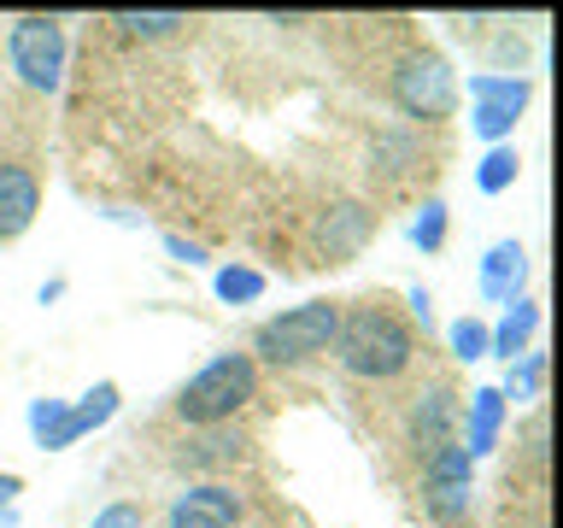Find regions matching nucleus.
<instances>
[{"mask_svg": "<svg viewBox=\"0 0 563 528\" xmlns=\"http://www.w3.org/2000/svg\"><path fill=\"white\" fill-rule=\"evenodd\" d=\"M334 352H341V364L352 370V376L394 382L417 359V334H411V323H405L399 311L358 306V311L341 317V329H334Z\"/></svg>", "mask_w": 563, "mask_h": 528, "instance_id": "f257e3e1", "label": "nucleus"}, {"mask_svg": "<svg viewBox=\"0 0 563 528\" xmlns=\"http://www.w3.org/2000/svg\"><path fill=\"white\" fill-rule=\"evenodd\" d=\"M258 394V364L246 352H218L206 370H194L176 394V417L183 422H200V429H218L241 411L246 399Z\"/></svg>", "mask_w": 563, "mask_h": 528, "instance_id": "f03ea898", "label": "nucleus"}, {"mask_svg": "<svg viewBox=\"0 0 563 528\" xmlns=\"http://www.w3.org/2000/svg\"><path fill=\"white\" fill-rule=\"evenodd\" d=\"M334 329H341V306H329V299H306V306L271 317V323H258L253 346L264 364H306L317 352L334 346Z\"/></svg>", "mask_w": 563, "mask_h": 528, "instance_id": "7ed1b4c3", "label": "nucleus"}, {"mask_svg": "<svg viewBox=\"0 0 563 528\" xmlns=\"http://www.w3.org/2000/svg\"><path fill=\"white\" fill-rule=\"evenodd\" d=\"M7 59H12L24 88L53 95L65 77V24L59 18H18L12 35H7Z\"/></svg>", "mask_w": 563, "mask_h": 528, "instance_id": "20e7f679", "label": "nucleus"}, {"mask_svg": "<svg viewBox=\"0 0 563 528\" xmlns=\"http://www.w3.org/2000/svg\"><path fill=\"white\" fill-rule=\"evenodd\" d=\"M394 100H399L405 118H422V123L452 118V106H457L452 65L440 59V53H411V59L394 70Z\"/></svg>", "mask_w": 563, "mask_h": 528, "instance_id": "39448f33", "label": "nucleus"}, {"mask_svg": "<svg viewBox=\"0 0 563 528\" xmlns=\"http://www.w3.org/2000/svg\"><path fill=\"white\" fill-rule=\"evenodd\" d=\"M470 493H475V458L457 447V440L429 452V464H422V510H429L434 522L457 528L470 517Z\"/></svg>", "mask_w": 563, "mask_h": 528, "instance_id": "423d86ee", "label": "nucleus"}, {"mask_svg": "<svg viewBox=\"0 0 563 528\" xmlns=\"http://www.w3.org/2000/svg\"><path fill=\"white\" fill-rule=\"evenodd\" d=\"M235 522H241V499L223 482H200V487L176 493V505H170V528H235Z\"/></svg>", "mask_w": 563, "mask_h": 528, "instance_id": "0eeeda50", "label": "nucleus"}, {"mask_svg": "<svg viewBox=\"0 0 563 528\" xmlns=\"http://www.w3.org/2000/svg\"><path fill=\"white\" fill-rule=\"evenodd\" d=\"M42 211V183L30 165H7L0 158V241H18Z\"/></svg>", "mask_w": 563, "mask_h": 528, "instance_id": "6e6552de", "label": "nucleus"}, {"mask_svg": "<svg viewBox=\"0 0 563 528\" xmlns=\"http://www.w3.org/2000/svg\"><path fill=\"white\" fill-rule=\"evenodd\" d=\"M369 229H376V211H364V206H329L323 218H317V246L329 253V264H341L352 253H364Z\"/></svg>", "mask_w": 563, "mask_h": 528, "instance_id": "1a4fd4ad", "label": "nucleus"}, {"mask_svg": "<svg viewBox=\"0 0 563 528\" xmlns=\"http://www.w3.org/2000/svg\"><path fill=\"white\" fill-rule=\"evenodd\" d=\"M522 282H528L522 241H493L487 258H482V299H493V306H510V299H522Z\"/></svg>", "mask_w": 563, "mask_h": 528, "instance_id": "9d476101", "label": "nucleus"}, {"mask_svg": "<svg viewBox=\"0 0 563 528\" xmlns=\"http://www.w3.org/2000/svg\"><path fill=\"white\" fill-rule=\"evenodd\" d=\"M112 417H118V382H95L77 405H65V422H59V435H53V452L77 447L82 435H95L100 422H112Z\"/></svg>", "mask_w": 563, "mask_h": 528, "instance_id": "9b49d317", "label": "nucleus"}, {"mask_svg": "<svg viewBox=\"0 0 563 528\" xmlns=\"http://www.w3.org/2000/svg\"><path fill=\"white\" fill-rule=\"evenodd\" d=\"M499 429H505V394L499 387H475L470 405H464V452L487 458L499 447Z\"/></svg>", "mask_w": 563, "mask_h": 528, "instance_id": "f8f14e48", "label": "nucleus"}, {"mask_svg": "<svg viewBox=\"0 0 563 528\" xmlns=\"http://www.w3.org/2000/svg\"><path fill=\"white\" fill-rule=\"evenodd\" d=\"M452 422H457V399L446 394V387H429L422 405H417V417H411V435H417L422 458L440 452V447H452Z\"/></svg>", "mask_w": 563, "mask_h": 528, "instance_id": "ddd939ff", "label": "nucleus"}, {"mask_svg": "<svg viewBox=\"0 0 563 528\" xmlns=\"http://www.w3.org/2000/svg\"><path fill=\"white\" fill-rule=\"evenodd\" d=\"M534 329H540V306H534V299H510L505 317H499V329H487V352H499V359H522L528 341H534Z\"/></svg>", "mask_w": 563, "mask_h": 528, "instance_id": "4468645a", "label": "nucleus"}, {"mask_svg": "<svg viewBox=\"0 0 563 528\" xmlns=\"http://www.w3.org/2000/svg\"><path fill=\"white\" fill-rule=\"evenodd\" d=\"M522 176V158H517V147H487V158L475 165V188L482 194H505L510 183Z\"/></svg>", "mask_w": 563, "mask_h": 528, "instance_id": "2eb2a0df", "label": "nucleus"}, {"mask_svg": "<svg viewBox=\"0 0 563 528\" xmlns=\"http://www.w3.org/2000/svg\"><path fill=\"white\" fill-rule=\"evenodd\" d=\"M517 118H522V106H510V100H475V135L493 141V147H505V135L517 130Z\"/></svg>", "mask_w": 563, "mask_h": 528, "instance_id": "dca6fc26", "label": "nucleus"}, {"mask_svg": "<svg viewBox=\"0 0 563 528\" xmlns=\"http://www.w3.org/2000/svg\"><path fill=\"white\" fill-rule=\"evenodd\" d=\"M211 288H218L223 306H253V299L264 294V276H258V271H246V264H223Z\"/></svg>", "mask_w": 563, "mask_h": 528, "instance_id": "f3484780", "label": "nucleus"}, {"mask_svg": "<svg viewBox=\"0 0 563 528\" xmlns=\"http://www.w3.org/2000/svg\"><path fill=\"white\" fill-rule=\"evenodd\" d=\"M540 382H545V352H522V359H510V376H505L499 394L505 399H534Z\"/></svg>", "mask_w": 563, "mask_h": 528, "instance_id": "a211bd4d", "label": "nucleus"}, {"mask_svg": "<svg viewBox=\"0 0 563 528\" xmlns=\"http://www.w3.org/2000/svg\"><path fill=\"white\" fill-rule=\"evenodd\" d=\"M446 341H452V359L457 364L487 359V323H475V317H457V323L446 329Z\"/></svg>", "mask_w": 563, "mask_h": 528, "instance_id": "6ab92c4d", "label": "nucleus"}, {"mask_svg": "<svg viewBox=\"0 0 563 528\" xmlns=\"http://www.w3.org/2000/svg\"><path fill=\"white\" fill-rule=\"evenodd\" d=\"M470 100H510V106H528V77H470Z\"/></svg>", "mask_w": 563, "mask_h": 528, "instance_id": "aec40b11", "label": "nucleus"}, {"mask_svg": "<svg viewBox=\"0 0 563 528\" xmlns=\"http://www.w3.org/2000/svg\"><path fill=\"white\" fill-rule=\"evenodd\" d=\"M112 24L130 30V35H170V30H183L188 18L183 12H112Z\"/></svg>", "mask_w": 563, "mask_h": 528, "instance_id": "412c9836", "label": "nucleus"}, {"mask_svg": "<svg viewBox=\"0 0 563 528\" xmlns=\"http://www.w3.org/2000/svg\"><path fill=\"white\" fill-rule=\"evenodd\" d=\"M411 241L422 246V253H440V246H446V206H440V200L422 206L417 223H411Z\"/></svg>", "mask_w": 563, "mask_h": 528, "instance_id": "4be33fe9", "label": "nucleus"}, {"mask_svg": "<svg viewBox=\"0 0 563 528\" xmlns=\"http://www.w3.org/2000/svg\"><path fill=\"white\" fill-rule=\"evenodd\" d=\"M65 405L70 399H35L30 405V435H35L42 452H53V435H59V422H65Z\"/></svg>", "mask_w": 563, "mask_h": 528, "instance_id": "5701e85b", "label": "nucleus"}, {"mask_svg": "<svg viewBox=\"0 0 563 528\" xmlns=\"http://www.w3.org/2000/svg\"><path fill=\"white\" fill-rule=\"evenodd\" d=\"M147 517H141V505H130V499H118V505H106V510H95V522L88 528H141Z\"/></svg>", "mask_w": 563, "mask_h": 528, "instance_id": "b1692460", "label": "nucleus"}, {"mask_svg": "<svg viewBox=\"0 0 563 528\" xmlns=\"http://www.w3.org/2000/svg\"><path fill=\"white\" fill-rule=\"evenodd\" d=\"M165 246H170V258H183V264H206V253L194 241H183V235H165Z\"/></svg>", "mask_w": 563, "mask_h": 528, "instance_id": "393cba45", "label": "nucleus"}, {"mask_svg": "<svg viewBox=\"0 0 563 528\" xmlns=\"http://www.w3.org/2000/svg\"><path fill=\"white\" fill-rule=\"evenodd\" d=\"M411 317H417L422 329L434 323V299H429V288H411Z\"/></svg>", "mask_w": 563, "mask_h": 528, "instance_id": "a878e982", "label": "nucleus"}, {"mask_svg": "<svg viewBox=\"0 0 563 528\" xmlns=\"http://www.w3.org/2000/svg\"><path fill=\"white\" fill-rule=\"evenodd\" d=\"M18 493H24V482H18V475H12V470H0V505H12V499H18Z\"/></svg>", "mask_w": 563, "mask_h": 528, "instance_id": "bb28decb", "label": "nucleus"}, {"mask_svg": "<svg viewBox=\"0 0 563 528\" xmlns=\"http://www.w3.org/2000/svg\"><path fill=\"white\" fill-rule=\"evenodd\" d=\"M528 452L545 458V417H534V429H528Z\"/></svg>", "mask_w": 563, "mask_h": 528, "instance_id": "cd10ccee", "label": "nucleus"}, {"mask_svg": "<svg viewBox=\"0 0 563 528\" xmlns=\"http://www.w3.org/2000/svg\"><path fill=\"white\" fill-rule=\"evenodd\" d=\"M534 528H540V522H534Z\"/></svg>", "mask_w": 563, "mask_h": 528, "instance_id": "c85d7f7f", "label": "nucleus"}]
</instances>
